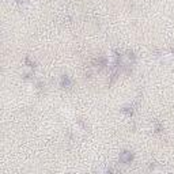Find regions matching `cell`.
<instances>
[{"mask_svg": "<svg viewBox=\"0 0 174 174\" xmlns=\"http://www.w3.org/2000/svg\"><path fill=\"white\" fill-rule=\"evenodd\" d=\"M60 85H61V87H69L71 85H72V82H71V79L67 75H64L61 78V83H60Z\"/></svg>", "mask_w": 174, "mask_h": 174, "instance_id": "cell-2", "label": "cell"}, {"mask_svg": "<svg viewBox=\"0 0 174 174\" xmlns=\"http://www.w3.org/2000/svg\"><path fill=\"white\" fill-rule=\"evenodd\" d=\"M132 159H133V154L129 152V151H124L121 155H120V160L123 163H131Z\"/></svg>", "mask_w": 174, "mask_h": 174, "instance_id": "cell-1", "label": "cell"}, {"mask_svg": "<svg viewBox=\"0 0 174 174\" xmlns=\"http://www.w3.org/2000/svg\"><path fill=\"white\" fill-rule=\"evenodd\" d=\"M173 52H174V49H173Z\"/></svg>", "mask_w": 174, "mask_h": 174, "instance_id": "cell-3", "label": "cell"}]
</instances>
